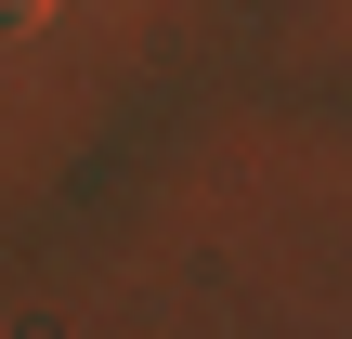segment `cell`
<instances>
[{
  "instance_id": "obj_1",
  "label": "cell",
  "mask_w": 352,
  "mask_h": 339,
  "mask_svg": "<svg viewBox=\"0 0 352 339\" xmlns=\"http://www.w3.org/2000/svg\"><path fill=\"white\" fill-rule=\"evenodd\" d=\"M39 13H52V0H0V39H26V26H39Z\"/></svg>"
}]
</instances>
